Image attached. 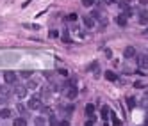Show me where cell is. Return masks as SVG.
I'll use <instances>...</instances> for the list:
<instances>
[{"mask_svg": "<svg viewBox=\"0 0 148 126\" xmlns=\"http://www.w3.org/2000/svg\"><path fill=\"white\" fill-rule=\"evenodd\" d=\"M34 123H36V124H45V119H43V117H36Z\"/></svg>", "mask_w": 148, "mask_h": 126, "instance_id": "obj_28", "label": "cell"}, {"mask_svg": "<svg viewBox=\"0 0 148 126\" xmlns=\"http://www.w3.org/2000/svg\"><path fill=\"white\" fill-rule=\"evenodd\" d=\"M116 23L120 25V27H125V25H127V16H125V14L116 16Z\"/></svg>", "mask_w": 148, "mask_h": 126, "instance_id": "obj_12", "label": "cell"}, {"mask_svg": "<svg viewBox=\"0 0 148 126\" xmlns=\"http://www.w3.org/2000/svg\"><path fill=\"white\" fill-rule=\"evenodd\" d=\"M48 36H50L52 39H54V37H59V30H50V32H48Z\"/></svg>", "mask_w": 148, "mask_h": 126, "instance_id": "obj_23", "label": "cell"}, {"mask_svg": "<svg viewBox=\"0 0 148 126\" xmlns=\"http://www.w3.org/2000/svg\"><path fill=\"white\" fill-rule=\"evenodd\" d=\"M107 2H109V4H114V2H118V0H107Z\"/></svg>", "mask_w": 148, "mask_h": 126, "instance_id": "obj_36", "label": "cell"}, {"mask_svg": "<svg viewBox=\"0 0 148 126\" xmlns=\"http://www.w3.org/2000/svg\"><path fill=\"white\" fill-rule=\"evenodd\" d=\"M50 124H57V119H56V116H50V121H48Z\"/></svg>", "mask_w": 148, "mask_h": 126, "instance_id": "obj_30", "label": "cell"}, {"mask_svg": "<svg viewBox=\"0 0 148 126\" xmlns=\"http://www.w3.org/2000/svg\"><path fill=\"white\" fill-rule=\"evenodd\" d=\"M91 16L95 18V20H100V11H93V12H91Z\"/></svg>", "mask_w": 148, "mask_h": 126, "instance_id": "obj_26", "label": "cell"}, {"mask_svg": "<svg viewBox=\"0 0 148 126\" xmlns=\"http://www.w3.org/2000/svg\"><path fill=\"white\" fill-rule=\"evenodd\" d=\"M20 61V55L15 52H5L0 54V66H9V64H16Z\"/></svg>", "mask_w": 148, "mask_h": 126, "instance_id": "obj_1", "label": "cell"}, {"mask_svg": "<svg viewBox=\"0 0 148 126\" xmlns=\"http://www.w3.org/2000/svg\"><path fill=\"white\" fill-rule=\"evenodd\" d=\"M27 87H29V89H38V80H34V78H29Z\"/></svg>", "mask_w": 148, "mask_h": 126, "instance_id": "obj_16", "label": "cell"}, {"mask_svg": "<svg viewBox=\"0 0 148 126\" xmlns=\"http://www.w3.org/2000/svg\"><path fill=\"white\" fill-rule=\"evenodd\" d=\"M137 66L141 69H148V55H139L137 57Z\"/></svg>", "mask_w": 148, "mask_h": 126, "instance_id": "obj_6", "label": "cell"}, {"mask_svg": "<svg viewBox=\"0 0 148 126\" xmlns=\"http://www.w3.org/2000/svg\"><path fill=\"white\" fill-rule=\"evenodd\" d=\"M89 69H98V64H96V62H93V64L89 66Z\"/></svg>", "mask_w": 148, "mask_h": 126, "instance_id": "obj_34", "label": "cell"}, {"mask_svg": "<svg viewBox=\"0 0 148 126\" xmlns=\"http://www.w3.org/2000/svg\"><path fill=\"white\" fill-rule=\"evenodd\" d=\"M95 2H96V0H82V5H84V7H91Z\"/></svg>", "mask_w": 148, "mask_h": 126, "instance_id": "obj_21", "label": "cell"}, {"mask_svg": "<svg viewBox=\"0 0 148 126\" xmlns=\"http://www.w3.org/2000/svg\"><path fill=\"white\" fill-rule=\"evenodd\" d=\"M139 23L141 25H146L148 23V11L141 9V12H139Z\"/></svg>", "mask_w": 148, "mask_h": 126, "instance_id": "obj_9", "label": "cell"}, {"mask_svg": "<svg viewBox=\"0 0 148 126\" xmlns=\"http://www.w3.org/2000/svg\"><path fill=\"white\" fill-rule=\"evenodd\" d=\"M127 107L134 108V107H136V99H134V98H127Z\"/></svg>", "mask_w": 148, "mask_h": 126, "instance_id": "obj_19", "label": "cell"}, {"mask_svg": "<svg viewBox=\"0 0 148 126\" xmlns=\"http://www.w3.org/2000/svg\"><path fill=\"white\" fill-rule=\"evenodd\" d=\"M20 76H22V78H30L32 76V71H20Z\"/></svg>", "mask_w": 148, "mask_h": 126, "instance_id": "obj_20", "label": "cell"}, {"mask_svg": "<svg viewBox=\"0 0 148 126\" xmlns=\"http://www.w3.org/2000/svg\"><path fill=\"white\" fill-rule=\"evenodd\" d=\"M102 119H104V121L109 119V107H107V105H104V107H102Z\"/></svg>", "mask_w": 148, "mask_h": 126, "instance_id": "obj_15", "label": "cell"}, {"mask_svg": "<svg viewBox=\"0 0 148 126\" xmlns=\"http://www.w3.org/2000/svg\"><path fill=\"white\" fill-rule=\"evenodd\" d=\"M134 87H136V89H143V84H141V82H136V84H134Z\"/></svg>", "mask_w": 148, "mask_h": 126, "instance_id": "obj_33", "label": "cell"}, {"mask_svg": "<svg viewBox=\"0 0 148 126\" xmlns=\"http://www.w3.org/2000/svg\"><path fill=\"white\" fill-rule=\"evenodd\" d=\"M5 103H7V98H5V96L2 94V96H0V107H4Z\"/></svg>", "mask_w": 148, "mask_h": 126, "instance_id": "obj_25", "label": "cell"}, {"mask_svg": "<svg viewBox=\"0 0 148 126\" xmlns=\"http://www.w3.org/2000/svg\"><path fill=\"white\" fill-rule=\"evenodd\" d=\"M50 96V91L48 89H41V98H48Z\"/></svg>", "mask_w": 148, "mask_h": 126, "instance_id": "obj_24", "label": "cell"}, {"mask_svg": "<svg viewBox=\"0 0 148 126\" xmlns=\"http://www.w3.org/2000/svg\"><path fill=\"white\" fill-rule=\"evenodd\" d=\"M16 110L20 112V114H25V107H23L22 103H18V105H16Z\"/></svg>", "mask_w": 148, "mask_h": 126, "instance_id": "obj_22", "label": "cell"}, {"mask_svg": "<svg viewBox=\"0 0 148 126\" xmlns=\"http://www.w3.org/2000/svg\"><path fill=\"white\" fill-rule=\"evenodd\" d=\"M112 124H122V121L118 117H114V114H112Z\"/></svg>", "mask_w": 148, "mask_h": 126, "instance_id": "obj_29", "label": "cell"}, {"mask_svg": "<svg viewBox=\"0 0 148 126\" xmlns=\"http://www.w3.org/2000/svg\"><path fill=\"white\" fill-rule=\"evenodd\" d=\"M105 78L109 82H116L118 80V75H116V73H112V71H105Z\"/></svg>", "mask_w": 148, "mask_h": 126, "instance_id": "obj_11", "label": "cell"}, {"mask_svg": "<svg viewBox=\"0 0 148 126\" xmlns=\"http://www.w3.org/2000/svg\"><path fill=\"white\" fill-rule=\"evenodd\" d=\"M68 20H70V22H75V20H77V14H75V12H71V14H68Z\"/></svg>", "mask_w": 148, "mask_h": 126, "instance_id": "obj_27", "label": "cell"}, {"mask_svg": "<svg viewBox=\"0 0 148 126\" xmlns=\"http://www.w3.org/2000/svg\"><path fill=\"white\" fill-rule=\"evenodd\" d=\"M15 124L16 126H25L27 124V119L25 117H15Z\"/></svg>", "mask_w": 148, "mask_h": 126, "instance_id": "obj_17", "label": "cell"}, {"mask_svg": "<svg viewBox=\"0 0 148 126\" xmlns=\"http://www.w3.org/2000/svg\"><path fill=\"white\" fill-rule=\"evenodd\" d=\"M146 34H148V30H146Z\"/></svg>", "mask_w": 148, "mask_h": 126, "instance_id": "obj_37", "label": "cell"}, {"mask_svg": "<svg viewBox=\"0 0 148 126\" xmlns=\"http://www.w3.org/2000/svg\"><path fill=\"white\" fill-rule=\"evenodd\" d=\"M27 89H29L27 85H15V94H16L18 98H22V99H23V98L27 96V92H29Z\"/></svg>", "mask_w": 148, "mask_h": 126, "instance_id": "obj_5", "label": "cell"}, {"mask_svg": "<svg viewBox=\"0 0 148 126\" xmlns=\"http://www.w3.org/2000/svg\"><path fill=\"white\" fill-rule=\"evenodd\" d=\"M23 27H27V29H36V30L39 29V27H38V25H29V23H25V25H23Z\"/></svg>", "mask_w": 148, "mask_h": 126, "instance_id": "obj_31", "label": "cell"}, {"mask_svg": "<svg viewBox=\"0 0 148 126\" xmlns=\"http://www.w3.org/2000/svg\"><path fill=\"white\" fill-rule=\"evenodd\" d=\"M27 107H29L30 110H39V108H43L41 107V99H39L38 96H32L29 99V103H27Z\"/></svg>", "mask_w": 148, "mask_h": 126, "instance_id": "obj_3", "label": "cell"}, {"mask_svg": "<svg viewBox=\"0 0 148 126\" xmlns=\"http://www.w3.org/2000/svg\"><path fill=\"white\" fill-rule=\"evenodd\" d=\"M4 80H5V84H16L18 75H16L15 71H5L4 73Z\"/></svg>", "mask_w": 148, "mask_h": 126, "instance_id": "obj_4", "label": "cell"}, {"mask_svg": "<svg viewBox=\"0 0 148 126\" xmlns=\"http://www.w3.org/2000/svg\"><path fill=\"white\" fill-rule=\"evenodd\" d=\"M63 41H64V43H68V41H70V36H68V32H64V36H63Z\"/></svg>", "mask_w": 148, "mask_h": 126, "instance_id": "obj_32", "label": "cell"}, {"mask_svg": "<svg viewBox=\"0 0 148 126\" xmlns=\"http://www.w3.org/2000/svg\"><path fill=\"white\" fill-rule=\"evenodd\" d=\"M118 5H120V9H129L130 7V0H118Z\"/></svg>", "mask_w": 148, "mask_h": 126, "instance_id": "obj_14", "label": "cell"}, {"mask_svg": "<svg viewBox=\"0 0 148 126\" xmlns=\"http://www.w3.org/2000/svg\"><path fill=\"white\" fill-rule=\"evenodd\" d=\"M0 117H2V119H11V117H13V110L7 108V107L0 108Z\"/></svg>", "mask_w": 148, "mask_h": 126, "instance_id": "obj_8", "label": "cell"}, {"mask_svg": "<svg viewBox=\"0 0 148 126\" xmlns=\"http://www.w3.org/2000/svg\"><path fill=\"white\" fill-rule=\"evenodd\" d=\"M123 55H125V59H132V57H136V50H134L132 46H127L125 52H123Z\"/></svg>", "mask_w": 148, "mask_h": 126, "instance_id": "obj_10", "label": "cell"}, {"mask_svg": "<svg viewBox=\"0 0 148 126\" xmlns=\"http://www.w3.org/2000/svg\"><path fill=\"white\" fill-rule=\"evenodd\" d=\"M66 87H68V89H66V98H68V99H75L77 94H79V89L75 87V84L68 82V84H66Z\"/></svg>", "mask_w": 148, "mask_h": 126, "instance_id": "obj_2", "label": "cell"}, {"mask_svg": "<svg viewBox=\"0 0 148 126\" xmlns=\"http://www.w3.org/2000/svg\"><path fill=\"white\" fill-rule=\"evenodd\" d=\"M139 4H141V5H146V4H148V0H139Z\"/></svg>", "mask_w": 148, "mask_h": 126, "instance_id": "obj_35", "label": "cell"}, {"mask_svg": "<svg viewBox=\"0 0 148 126\" xmlns=\"http://www.w3.org/2000/svg\"><path fill=\"white\" fill-rule=\"evenodd\" d=\"M86 114L89 116V117L95 116V105H93V103H87V105H86Z\"/></svg>", "mask_w": 148, "mask_h": 126, "instance_id": "obj_13", "label": "cell"}, {"mask_svg": "<svg viewBox=\"0 0 148 126\" xmlns=\"http://www.w3.org/2000/svg\"><path fill=\"white\" fill-rule=\"evenodd\" d=\"M0 94H4V96H9V94H11V89L7 87V85H0Z\"/></svg>", "mask_w": 148, "mask_h": 126, "instance_id": "obj_18", "label": "cell"}, {"mask_svg": "<svg viewBox=\"0 0 148 126\" xmlns=\"http://www.w3.org/2000/svg\"><path fill=\"white\" fill-rule=\"evenodd\" d=\"M82 22H84V25H86L87 29H93V27H95V22H96V20L89 14V16H84V18H82Z\"/></svg>", "mask_w": 148, "mask_h": 126, "instance_id": "obj_7", "label": "cell"}]
</instances>
